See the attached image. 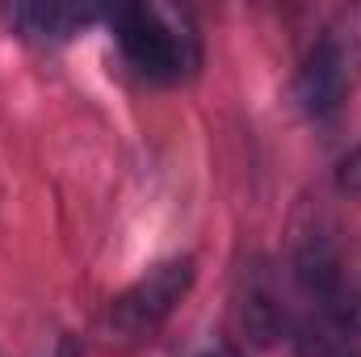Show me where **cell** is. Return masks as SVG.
I'll use <instances>...</instances> for the list:
<instances>
[{"mask_svg":"<svg viewBox=\"0 0 361 357\" xmlns=\"http://www.w3.org/2000/svg\"><path fill=\"white\" fill-rule=\"evenodd\" d=\"M109 30L126 55V63L156 85L189 80L202 68V42L177 8L164 4H118L109 13Z\"/></svg>","mask_w":361,"mask_h":357,"instance_id":"1","label":"cell"},{"mask_svg":"<svg viewBox=\"0 0 361 357\" xmlns=\"http://www.w3.org/2000/svg\"><path fill=\"white\" fill-rule=\"evenodd\" d=\"M193 286V257H173L152 273H143L135 286H126L109 311H105V341L118 349H139L147 345L185 303Z\"/></svg>","mask_w":361,"mask_h":357,"instance_id":"2","label":"cell"},{"mask_svg":"<svg viewBox=\"0 0 361 357\" xmlns=\"http://www.w3.org/2000/svg\"><path fill=\"white\" fill-rule=\"evenodd\" d=\"M345 92H349V55L332 34H324V38L311 42V51L298 63L294 97L311 118H328V114L341 109Z\"/></svg>","mask_w":361,"mask_h":357,"instance_id":"3","label":"cell"},{"mask_svg":"<svg viewBox=\"0 0 361 357\" xmlns=\"http://www.w3.org/2000/svg\"><path fill=\"white\" fill-rule=\"evenodd\" d=\"M4 21L34 42H63L72 38L80 25H89L92 13L89 8H72V4H8Z\"/></svg>","mask_w":361,"mask_h":357,"instance_id":"4","label":"cell"},{"mask_svg":"<svg viewBox=\"0 0 361 357\" xmlns=\"http://www.w3.org/2000/svg\"><path fill=\"white\" fill-rule=\"evenodd\" d=\"M336 185H341L345 193H361V143L341 160V169H336Z\"/></svg>","mask_w":361,"mask_h":357,"instance_id":"5","label":"cell"},{"mask_svg":"<svg viewBox=\"0 0 361 357\" xmlns=\"http://www.w3.org/2000/svg\"><path fill=\"white\" fill-rule=\"evenodd\" d=\"M197 357H244V353L231 349V345H219V349H206V353H197Z\"/></svg>","mask_w":361,"mask_h":357,"instance_id":"6","label":"cell"},{"mask_svg":"<svg viewBox=\"0 0 361 357\" xmlns=\"http://www.w3.org/2000/svg\"><path fill=\"white\" fill-rule=\"evenodd\" d=\"M55 357H80V353H76V345H72V341H63V345H59V353H55Z\"/></svg>","mask_w":361,"mask_h":357,"instance_id":"7","label":"cell"},{"mask_svg":"<svg viewBox=\"0 0 361 357\" xmlns=\"http://www.w3.org/2000/svg\"><path fill=\"white\" fill-rule=\"evenodd\" d=\"M357 298H361V282H357Z\"/></svg>","mask_w":361,"mask_h":357,"instance_id":"8","label":"cell"}]
</instances>
